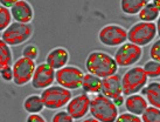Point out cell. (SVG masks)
<instances>
[{
	"label": "cell",
	"mask_w": 160,
	"mask_h": 122,
	"mask_svg": "<svg viewBox=\"0 0 160 122\" xmlns=\"http://www.w3.org/2000/svg\"><path fill=\"white\" fill-rule=\"evenodd\" d=\"M85 68L88 73H91L101 79H105L117 73L118 65L113 55L105 50H92L85 59Z\"/></svg>",
	"instance_id": "cell-1"
},
{
	"label": "cell",
	"mask_w": 160,
	"mask_h": 122,
	"mask_svg": "<svg viewBox=\"0 0 160 122\" xmlns=\"http://www.w3.org/2000/svg\"><path fill=\"white\" fill-rule=\"evenodd\" d=\"M40 95L43 100L46 109L61 110V108L67 107L69 101L72 99V91H69L60 85H53L43 89Z\"/></svg>",
	"instance_id": "cell-4"
},
{
	"label": "cell",
	"mask_w": 160,
	"mask_h": 122,
	"mask_svg": "<svg viewBox=\"0 0 160 122\" xmlns=\"http://www.w3.org/2000/svg\"><path fill=\"white\" fill-rule=\"evenodd\" d=\"M101 93L111 100H115L120 95H124L123 94V86H122V75L116 73L111 77L102 79Z\"/></svg>",
	"instance_id": "cell-14"
},
{
	"label": "cell",
	"mask_w": 160,
	"mask_h": 122,
	"mask_svg": "<svg viewBox=\"0 0 160 122\" xmlns=\"http://www.w3.org/2000/svg\"><path fill=\"white\" fill-rule=\"evenodd\" d=\"M151 3H153V4L156 5L157 7L160 9V0H151Z\"/></svg>",
	"instance_id": "cell-36"
},
{
	"label": "cell",
	"mask_w": 160,
	"mask_h": 122,
	"mask_svg": "<svg viewBox=\"0 0 160 122\" xmlns=\"http://www.w3.org/2000/svg\"><path fill=\"white\" fill-rule=\"evenodd\" d=\"M13 63V53L11 50V46L1 40L0 41V68L12 67Z\"/></svg>",
	"instance_id": "cell-22"
},
{
	"label": "cell",
	"mask_w": 160,
	"mask_h": 122,
	"mask_svg": "<svg viewBox=\"0 0 160 122\" xmlns=\"http://www.w3.org/2000/svg\"><path fill=\"white\" fill-rule=\"evenodd\" d=\"M158 35L156 23L137 21L128 29V41L140 47L150 45Z\"/></svg>",
	"instance_id": "cell-5"
},
{
	"label": "cell",
	"mask_w": 160,
	"mask_h": 122,
	"mask_svg": "<svg viewBox=\"0 0 160 122\" xmlns=\"http://www.w3.org/2000/svg\"><path fill=\"white\" fill-rule=\"evenodd\" d=\"M142 122H160V108L148 106L142 115Z\"/></svg>",
	"instance_id": "cell-25"
},
{
	"label": "cell",
	"mask_w": 160,
	"mask_h": 122,
	"mask_svg": "<svg viewBox=\"0 0 160 122\" xmlns=\"http://www.w3.org/2000/svg\"><path fill=\"white\" fill-rule=\"evenodd\" d=\"M34 33L31 24H21L14 21L5 31L1 32V40L11 47H17L27 42Z\"/></svg>",
	"instance_id": "cell-6"
},
{
	"label": "cell",
	"mask_w": 160,
	"mask_h": 122,
	"mask_svg": "<svg viewBox=\"0 0 160 122\" xmlns=\"http://www.w3.org/2000/svg\"><path fill=\"white\" fill-rule=\"evenodd\" d=\"M22 107L28 114H40L46 108L41 95L31 94L23 100Z\"/></svg>",
	"instance_id": "cell-19"
},
{
	"label": "cell",
	"mask_w": 160,
	"mask_h": 122,
	"mask_svg": "<svg viewBox=\"0 0 160 122\" xmlns=\"http://www.w3.org/2000/svg\"><path fill=\"white\" fill-rule=\"evenodd\" d=\"M151 0H120V9L126 15H138Z\"/></svg>",
	"instance_id": "cell-20"
},
{
	"label": "cell",
	"mask_w": 160,
	"mask_h": 122,
	"mask_svg": "<svg viewBox=\"0 0 160 122\" xmlns=\"http://www.w3.org/2000/svg\"><path fill=\"white\" fill-rule=\"evenodd\" d=\"M12 67H13L14 73L13 83L15 86L22 87L28 85L29 82H32L36 69L35 61L23 58V56H20L19 59L14 61Z\"/></svg>",
	"instance_id": "cell-10"
},
{
	"label": "cell",
	"mask_w": 160,
	"mask_h": 122,
	"mask_svg": "<svg viewBox=\"0 0 160 122\" xmlns=\"http://www.w3.org/2000/svg\"><path fill=\"white\" fill-rule=\"evenodd\" d=\"M21 54H22L21 56H23V58H27V59H31L33 61H35L39 58L40 52H39V48H38L36 45H34V44H28V45H26L23 47Z\"/></svg>",
	"instance_id": "cell-26"
},
{
	"label": "cell",
	"mask_w": 160,
	"mask_h": 122,
	"mask_svg": "<svg viewBox=\"0 0 160 122\" xmlns=\"http://www.w3.org/2000/svg\"><path fill=\"white\" fill-rule=\"evenodd\" d=\"M160 15V9L157 7L153 3L148 4L138 13L139 21H145V23H156Z\"/></svg>",
	"instance_id": "cell-21"
},
{
	"label": "cell",
	"mask_w": 160,
	"mask_h": 122,
	"mask_svg": "<svg viewBox=\"0 0 160 122\" xmlns=\"http://www.w3.org/2000/svg\"><path fill=\"white\" fill-rule=\"evenodd\" d=\"M142 94L146 98L147 102L152 107L160 108V82L152 81L142 91Z\"/></svg>",
	"instance_id": "cell-17"
},
{
	"label": "cell",
	"mask_w": 160,
	"mask_h": 122,
	"mask_svg": "<svg viewBox=\"0 0 160 122\" xmlns=\"http://www.w3.org/2000/svg\"><path fill=\"white\" fill-rule=\"evenodd\" d=\"M144 71L147 74L148 79H157L160 77V62L154 60H148L144 63Z\"/></svg>",
	"instance_id": "cell-23"
},
{
	"label": "cell",
	"mask_w": 160,
	"mask_h": 122,
	"mask_svg": "<svg viewBox=\"0 0 160 122\" xmlns=\"http://www.w3.org/2000/svg\"><path fill=\"white\" fill-rule=\"evenodd\" d=\"M142 47L134 45L132 42H125L116 50L113 58L120 68H129L136 66V63L142 59Z\"/></svg>",
	"instance_id": "cell-9"
},
{
	"label": "cell",
	"mask_w": 160,
	"mask_h": 122,
	"mask_svg": "<svg viewBox=\"0 0 160 122\" xmlns=\"http://www.w3.org/2000/svg\"><path fill=\"white\" fill-rule=\"evenodd\" d=\"M69 59H70V54H69L67 48L55 47V48L48 52L45 62L48 63L49 66L54 68L55 71H58V69H61V68L68 66Z\"/></svg>",
	"instance_id": "cell-15"
},
{
	"label": "cell",
	"mask_w": 160,
	"mask_h": 122,
	"mask_svg": "<svg viewBox=\"0 0 160 122\" xmlns=\"http://www.w3.org/2000/svg\"><path fill=\"white\" fill-rule=\"evenodd\" d=\"M55 79H56V71L50 67L47 62H42L36 66L35 73L31 83L33 88L43 91L46 88L53 86L54 82H56Z\"/></svg>",
	"instance_id": "cell-11"
},
{
	"label": "cell",
	"mask_w": 160,
	"mask_h": 122,
	"mask_svg": "<svg viewBox=\"0 0 160 122\" xmlns=\"http://www.w3.org/2000/svg\"><path fill=\"white\" fill-rule=\"evenodd\" d=\"M113 102H115V103L117 104V107H120L122 104H124L125 103L124 95H120V96H118V98H116V99L113 100Z\"/></svg>",
	"instance_id": "cell-33"
},
{
	"label": "cell",
	"mask_w": 160,
	"mask_h": 122,
	"mask_svg": "<svg viewBox=\"0 0 160 122\" xmlns=\"http://www.w3.org/2000/svg\"><path fill=\"white\" fill-rule=\"evenodd\" d=\"M81 88L87 94H98V93H101V88H102V79L93 75L91 73H87L84 74Z\"/></svg>",
	"instance_id": "cell-18"
},
{
	"label": "cell",
	"mask_w": 160,
	"mask_h": 122,
	"mask_svg": "<svg viewBox=\"0 0 160 122\" xmlns=\"http://www.w3.org/2000/svg\"><path fill=\"white\" fill-rule=\"evenodd\" d=\"M150 59L160 62V38L157 41H153L152 46L150 47Z\"/></svg>",
	"instance_id": "cell-29"
},
{
	"label": "cell",
	"mask_w": 160,
	"mask_h": 122,
	"mask_svg": "<svg viewBox=\"0 0 160 122\" xmlns=\"http://www.w3.org/2000/svg\"><path fill=\"white\" fill-rule=\"evenodd\" d=\"M26 122H47L41 114H29L26 118Z\"/></svg>",
	"instance_id": "cell-31"
},
{
	"label": "cell",
	"mask_w": 160,
	"mask_h": 122,
	"mask_svg": "<svg viewBox=\"0 0 160 122\" xmlns=\"http://www.w3.org/2000/svg\"><path fill=\"white\" fill-rule=\"evenodd\" d=\"M119 107L113 102V100L107 98L102 93L95 94L91 98L90 114L101 122H116L119 115Z\"/></svg>",
	"instance_id": "cell-2"
},
{
	"label": "cell",
	"mask_w": 160,
	"mask_h": 122,
	"mask_svg": "<svg viewBox=\"0 0 160 122\" xmlns=\"http://www.w3.org/2000/svg\"><path fill=\"white\" fill-rule=\"evenodd\" d=\"M157 32H158V36L160 38V15L159 18H158V20H157Z\"/></svg>",
	"instance_id": "cell-35"
},
{
	"label": "cell",
	"mask_w": 160,
	"mask_h": 122,
	"mask_svg": "<svg viewBox=\"0 0 160 122\" xmlns=\"http://www.w3.org/2000/svg\"><path fill=\"white\" fill-rule=\"evenodd\" d=\"M116 122H142V116L134 115V114L129 113V112H125V113H122L118 115Z\"/></svg>",
	"instance_id": "cell-28"
},
{
	"label": "cell",
	"mask_w": 160,
	"mask_h": 122,
	"mask_svg": "<svg viewBox=\"0 0 160 122\" xmlns=\"http://www.w3.org/2000/svg\"><path fill=\"white\" fill-rule=\"evenodd\" d=\"M148 77L142 66H132L122 75V86L124 96L137 94L147 86Z\"/></svg>",
	"instance_id": "cell-3"
},
{
	"label": "cell",
	"mask_w": 160,
	"mask_h": 122,
	"mask_svg": "<svg viewBox=\"0 0 160 122\" xmlns=\"http://www.w3.org/2000/svg\"><path fill=\"white\" fill-rule=\"evenodd\" d=\"M124 106L125 108H126V112L132 113L134 115H138V116H142L150 104H148L146 98L144 95L137 93V94H132L126 96Z\"/></svg>",
	"instance_id": "cell-16"
},
{
	"label": "cell",
	"mask_w": 160,
	"mask_h": 122,
	"mask_svg": "<svg viewBox=\"0 0 160 122\" xmlns=\"http://www.w3.org/2000/svg\"><path fill=\"white\" fill-rule=\"evenodd\" d=\"M19 0H0V3H1V6H5V7H8L11 8L12 6H13L15 3H18Z\"/></svg>",
	"instance_id": "cell-32"
},
{
	"label": "cell",
	"mask_w": 160,
	"mask_h": 122,
	"mask_svg": "<svg viewBox=\"0 0 160 122\" xmlns=\"http://www.w3.org/2000/svg\"><path fill=\"white\" fill-rule=\"evenodd\" d=\"M84 73L77 66L68 65L56 71V83L69 91H76L82 87Z\"/></svg>",
	"instance_id": "cell-8"
},
{
	"label": "cell",
	"mask_w": 160,
	"mask_h": 122,
	"mask_svg": "<svg viewBox=\"0 0 160 122\" xmlns=\"http://www.w3.org/2000/svg\"><path fill=\"white\" fill-rule=\"evenodd\" d=\"M90 103L91 99L89 94L83 92L72 96V99L66 107V110L74 118V120H82L87 116V114L90 113Z\"/></svg>",
	"instance_id": "cell-12"
},
{
	"label": "cell",
	"mask_w": 160,
	"mask_h": 122,
	"mask_svg": "<svg viewBox=\"0 0 160 122\" xmlns=\"http://www.w3.org/2000/svg\"><path fill=\"white\" fill-rule=\"evenodd\" d=\"M74 118L67 110H58L52 116V122H74Z\"/></svg>",
	"instance_id": "cell-27"
},
{
	"label": "cell",
	"mask_w": 160,
	"mask_h": 122,
	"mask_svg": "<svg viewBox=\"0 0 160 122\" xmlns=\"http://www.w3.org/2000/svg\"><path fill=\"white\" fill-rule=\"evenodd\" d=\"M13 20L21 24H31L34 19V8L27 0H19L11 7Z\"/></svg>",
	"instance_id": "cell-13"
},
{
	"label": "cell",
	"mask_w": 160,
	"mask_h": 122,
	"mask_svg": "<svg viewBox=\"0 0 160 122\" xmlns=\"http://www.w3.org/2000/svg\"><path fill=\"white\" fill-rule=\"evenodd\" d=\"M98 41L107 47H119L128 42V29L117 24H109L98 31Z\"/></svg>",
	"instance_id": "cell-7"
},
{
	"label": "cell",
	"mask_w": 160,
	"mask_h": 122,
	"mask_svg": "<svg viewBox=\"0 0 160 122\" xmlns=\"http://www.w3.org/2000/svg\"><path fill=\"white\" fill-rule=\"evenodd\" d=\"M0 75H1V79H2L5 82H13V80H14L13 67L0 68Z\"/></svg>",
	"instance_id": "cell-30"
},
{
	"label": "cell",
	"mask_w": 160,
	"mask_h": 122,
	"mask_svg": "<svg viewBox=\"0 0 160 122\" xmlns=\"http://www.w3.org/2000/svg\"><path fill=\"white\" fill-rule=\"evenodd\" d=\"M12 23H13V17L11 8L0 6V31H5Z\"/></svg>",
	"instance_id": "cell-24"
},
{
	"label": "cell",
	"mask_w": 160,
	"mask_h": 122,
	"mask_svg": "<svg viewBox=\"0 0 160 122\" xmlns=\"http://www.w3.org/2000/svg\"><path fill=\"white\" fill-rule=\"evenodd\" d=\"M82 122H101V121H98L97 119H95V118H85V119H83L82 120Z\"/></svg>",
	"instance_id": "cell-34"
}]
</instances>
